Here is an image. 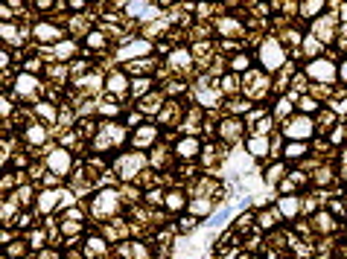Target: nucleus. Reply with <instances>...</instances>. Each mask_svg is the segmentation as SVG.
<instances>
[{
    "label": "nucleus",
    "mask_w": 347,
    "mask_h": 259,
    "mask_svg": "<svg viewBox=\"0 0 347 259\" xmlns=\"http://www.w3.org/2000/svg\"><path fill=\"white\" fill-rule=\"evenodd\" d=\"M330 216H318V230H330Z\"/></svg>",
    "instance_id": "obj_37"
},
{
    "label": "nucleus",
    "mask_w": 347,
    "mask_h": 259,
    "mask_svg": "<svg viewBox=\"0 0 347 259\" xmlns=\"http://www.w3.org/2000/svg\"><path fill=\"white\" fill-rule=\"evenodd\" d=\"M155 137H158V131H155L152 125H146V128H140V131L134 134V146H152Z\"/></svg>",
    "instance_id": "obj_14"
},
{
    "label": "nucleus",
    "mask_w": 347,
    "mask_h": 259,
    "mask_svg": "<svg viewBox=\"0 0 347 259\" xmlns=\"http://www.w3.org/2000/svg\"><path fill=\"white\" fill-rule=\"evenodd\" d=\"M210 210H213V204H210L207 198H199V201L190 204V213H193V216H210Z\"/></svg>",
    "instance_id": "obj_18"
},
{
    "label": "nucleus",
    "mask_w": 347,
    "mask_h": 259,
    "mask_svg": "<svg viewBox=\"0 0 347 259\" xmlns=\"http://www.w3.org/2000/svg\"><path fill=\"white\" fill-rule=\"evenodd\" d=\"M35 38H38L41 44H53V41L58 44V29H55L53 23H38V26H35Z\"/></svg>",
    "instance_id": "obj_10"
},
{
    "label": "nucleus",
    "mask_w": 347,
    "mask_h": 259,
    "mask_svg": "<svg viewBox=\"0 0 347 259\" xmlns=\"http://www.w3.org/2000/svg\"><path fill=\"white\" fill-rule=\"evenodd\" d=\"M248 152H251V155H266V152H269V140L257 134V137L248 143Z\"/></svg>",
    "instance_id": "obj_20"
},
{
    "label": "nucleus",
    "mask_w": 347,
    "mask_h": 259,
    "mask_svg": "<svg viewBox=\"0 0 347 259\" xmlns=\"http://www.w3.org/2000/svg\"><path fill=\"white\" fill-rule=\"evenodd\" d=\"M12 213H15V204H12V201H9V204H6V207H3V219H9V216H12Z\"/></svg>",
    "instance_id": "obj_41"
},
{
    "label": "nucleus",
    "mask_w": 347,
    "mask_h": 259,
    "mask_svg": "<svg viewBox=\"0 0 347 259\" xmlns=\"http://www.w3.org/2000/svg\"><path fill=\"white\" fill-rule=\"evenodd\" d=\"M128 70H134V73H143V70H146V61H143V58H137V61H131V64H128Z\"/></svg>",
    "instance_id": "obj_36"
},
{
    "label": "nucleus",
    "mask_w": 347,
    "mask_h": 259,
    "mask_svg": "<svg viewBox=\"0 0 347 259\" xmlns=\"http://www.w3.org/2000/svg\"><path fill=\"white\" fill-rule=\"evenodd\" d=\"M301 108H304V111H315V108H318V102H315V99H310V96H304V99H301Z\"/></svg>",
    "instance_id": "obj_35"
},
{
    "label": "nucleus",
    "mask_w": 347,
    "mask_h": 259,
    "mask_svg": "<svg viewBox=\"0 0 347 259\" xmlns=\"http://www.w3.org/2000/svg\"><path fill=\"white\" fill-rule=\"evenodd\" d=\"M3 38L12 41V44H18V29H15L12 23H3Z\"/></svg>",
    "instance_id": "obj_32"
},
{
    "label": "nucleus",
    "mask_w": 347,
    "mask_h": 259,
    "mask_svg": "<svg viewBox=\"0 0 347 259\" xmlns=\"http://www.w3.org/2000/svg\"><path fill=\"white\" fill-rule=\"evenodd\" d=\"M88 47H91V50L105 47V35H102V32H91V35H88Z\"/></svg>",
    "instance_id": "obj_27"
},
{
    "label": "nucleus",
    "mask_w": 347,
    "mask_h": 259,
    "mask_svg": "<svg viewBox=\"0 0 347 259\" xmlns=\"http://www.w3.org/2000/svg\"><path fill=\"white\" fill-rule=\"evenodd\" d=\"M277 210H280V216H289V219H295V216L301 213V201H298L295 195H283V198L277 201Z\"/></svg>",
    "instance_id": "obj_9"
},
{
    "label": "nucleus",
    "mask_w": 347,
    "mask_h": 259,
    "mask_svg": "<svg viewBox=\"0 0 347 259\" xmlns=\"http://www.w3.org/2000/svg\"><path fill=\"white\" fill-rule=\"evenodd\" d=\"M260 61H263L266 70H280L283 67V50H280V44L277 41H266L260 47Z\"/></svg>",
    "instance_id": "obj_1"
},
{
    "label": "nucleus",
    "mask_w": 347,
    "mask_h": 259,
    "mask_svg": "<svg viewBox=\"0 0 347 259\" xmlns=\"http://www.w3.org/2000/svg\"><path fill=\"white\" fill-rule=\"evenodd\" d=\"M342 15H345V20H347V6H345V9H342Z\"/></svg>",
    "instance_id": "obj_45"
},
{
    "label": "nucleus",
    "mask_w": 347,
    "mask_h": 259,
    "mask_svg": "<svg viewBox=\"0 0 347 259\" xmlns=\"http://www.w3.org/2000/svg\"><path fill=\"white\" fill-rule=\"evenodd\" d=\"M307 76H312V79H318V82H333V79H336V64L327 61V58H312V61L307 64Z\"/></svg>",
    "instance_id": "obj_4"
},
{
    "label": "nucleus",
    "mask_w": 347,
    "mask_h": 259,
    "mask_svg": "<svg viewBox=\"0 0 347 259\" xmlns=\"http://www.w3.org/2000/svg\"><path fill=\"white\" fill-rule=\"evenodd\" d=\"M47 166H50L55 175H64V172L70 169V155H67L64 149H55V152L47 155Z\"/></svg>",
    "instance_id": "obj_5"
},
{
    "label": "nucleus",
    "mask_w": 347,
    "mask_h": 259,
    "mask_svg": "<svg viewBox=\"0 0 347 259\" xmlns=\"http://www.w3.org/2000/svg\"><path fill=\"white\" fill-rule=\"evenodd\" d=\"M190 64V50H175L172 55H169V67H175V70H184Z\"/></svg>",
    "instance_id": "obj_15"
},
{
    "label": "nucleus",
    "mask_w": 347,
    "mask_h": 259,
    "mask_svg": "<svg viewBox=\"0 0 347 259\" xmlns=\"http://www.w3.org/2000/svg\"><path fill=\"white\" fill-rule=\"evenodd\" d=\"M149 87H152V82H149V79H137V82H134V96H143Z\"/></svg>",
    "instance_id": "obj_33"
},
{
    "label": "nucleus",
    "mask_w": 347,
    "mask_h": 259,
    "mask_svg": "<svg viewBox=\"0 0 347 259\" xmlns=\"http://www.w3.org/2000/svg\"><path fill=\"white\" fill-rule=\"evenodd\" d=\"M304 152H307L304 143H289V146H286V157H301Z\"/></svg>",
    "instance_id": "obj_31"
},
{
    "label": "nucleus",
    "mask_w": 347,
    "mask_h": 259,
    "mask_svg": "<svg viewBox=\"0 0 347 259\" xmlns=\"http://www.w3.org/2000/svg\"><path fill=\"white\" fill-rule=\"evenodd\" d=\"M219 32L234 35V32H239V23H237V20H231V17H219Z\"/></svg>",
    "instance_id": "obj_24"
},
{
    "label": "nucleus",
    "mask_w": 347,
    "mask_h": 259,
    "mask_svg": "<svg viewBox=\"0 0 347 259\" xmlns=\"http://www.w3.org/2000/svg\"><path fill=\"white\" fill-rule=\"evenodd\" d=\"M26 140H29L32 146H41V143L47 140V131H44L41 125H29V128H26Z\"/></svg>",
    "instance_id": "obj_17"
},
{
    "label": "nucleus",
    "mask_w": 347,
    "mask_h": 259,
    "mask_svg": "<svg viewBox=\"0 0 347 259\" xmlns=\"http://www.w3.org/2000/svg\"><path fill=\"white\" fill-rule=\"evenodd\" d=\"M280 172H283V166H272V169H269V181L274 184V178H280Z\"/></svg>",
    "instance_id": "obj_39"
},
{
    "label": "nucleus",
    "mask_w": 347,
    "mask_h": 259,
    "mask_svg": "<svg viewBox=\"0 0 347 259\" xmlns=\"http://www.w3.org/2000/svg\"><path fill=\"white\" fill-rule=\"evenodd\" d=\"M324 6H327V3H321V0H307V3H301V12H304V17H312V15H318Z\"/></svg>",
    "instance_id": "obj_19"
},
{
    "label": "nucleus",
    "mask_w": 347,
    "mask_h": 259,
    "mask_svg": "<svg viewBox=\"0 0 347 259\" xmlns=\"http://www.w3.org/2000/svg\"><path fill=\"white\" fill-rule=\"evenodd\" d=\"M339 76H342V82H347V61L339 64Z\"/></svg>",
    "instance_id": "obj_44"
},
{
    "label": "nucleus",
    "mask_w": 347,
    "mask_h": 259,
    "mask_svg": "<svg viewBox=\"0 0 347 259\" xmlns=\"http://www.w3.org/2000/svg\"><path fill=\"white\" fill-rule=\"evenodd\" d=\"M219 134H222L225 140H237V137L242 134V122H239V120H225V122L219 125Z\"/></svg>",
    "instance_id": "obj_11"
},
{
    "label": "nucleus",
    "mask_w": 347,
    "mask_h": 259,
    "mask_svg": "<svg viewBox=\"0 0 347 259\" xmlns=\"http://www.w3.org/2000/svg\"><path fill=\"white\" fill-rule=\"evenodd\" d=\"M333 23H336V17H330V15H327V17L315 20V26H312V29H315V32H321L324 38H330V29H333Z\"/></svg>",
    "instance_id": "obj_22"
},
{
    "label": "nucleus",
    "mask_w": 347,
    "mask_h": 259,
    "mask_svg": "<svg viewBox=\"0 0 347 259\" xmlns=\"http://www.w3.org/2000/svg\"><path fill=\"white\" fill-rule=\"evenodd\" d=\"M304 47H307L310 55H318V52H321V41H318L315 35H307V38H304Z\"/></svg>",
    "instance_id": "obj_26"
},
{
    "label": "nucleus",
    "mask_w": 347,
    "mask_h": 259,
    "mask_svg": "<svg viewBox=\"0 0 347 259\" xmlns=\"http://www.w3.org/2000/svg\"><path fill=\"white\" fill-rule=\"evenodd\" d=\"M283 134H286L289 140L301 143V140H307V137L312 134V120H310V117H295V120H289V122H286Z\"/></svg>",
    "instance_id": "obj_2"
},
{
    "label": "nucleus",
    "mask_w": 347,
    "mask_h": 259,
    "mask_svg": "<svg viewBox=\"0 0 347 259\" xmlns=\"http://www.w3.org/2000/svg\"><path fill=\"white\" fill-rule=\"evenodd\" d=\"M76 230H79V224H76V222H67V224H64V233H76Z\"/></svg>",
    "instance_id": "obj_42"
},
{
    "label": "nucleus",
    "mask_w": 347,
    "mask_h": 259,
    "mask_svg": "<svg viewBox=\"0 0 347 259\" xmlns=\"http://www.w3.org/2000/svg\"><path fill=\"white\" fill-rule=\"evenodd\" d=\"M15 87H18L20 96H32V93H38V79H35L32 73H20V76L15 79Z\"/></svg>",
    "instance_id": "obj_8"
},
{
    "label": "nucleus",
    "mask_w": 347,
    "mask_h": 259,
    "mask_svg": "<svg viewBox=\"0 0 347 259\" xmlns=\"http://www.w3.org/2000/svg\"><path fill=\"white\" fill-rule=\"evenodd\" d=\"M35 111H38V117H44V120H55V108H53V105H47V102H41Z\"/></svg>",
    "instance_id": "obj_30"
},
{
    "label": "nucleus",
    "mask_w": 347,
    "mask_h": 259,
    "mask_svg": "<svg viewBox=\"0 0 347 259\" xmlns=\"http://www.w3.org/2000/svg\"><path fill=\"white\" fill-rule=\"evenodd\" d=\"M0 108H3V111H0L3 117H9V114H12V105H9V99H6V96L0 99Z\"/></svg>",
    "instance_id": "obj_38"
},
{
    "label": "nucleus",
    "mask_w": 347,
    "mask_h": 259,
    "mask_svg": "<svg viewBox=\"0 0 347 259\" xmlns=\"http://www.w3.org/2000/svg\"><path fill=\"white\" fill-rule=\"evenodd\" d=\"M196 152H199V140H196V137H184V140L178 143V155H181V157H193Z\"/></svg>",
    "instance_id": "obj_16"
},
{
    "label": "nucleus",
    "mask_w": 347,
    "mask_h": 259,
    "mask_svg": "<svg viewBox=\"0 0 347 259\" xmlns=\"http://www.w3.org/2000/svg\"><path fill=\"white\" fill-rule=\"evenodd\" d=\"M9 254H12V257H20V254H23V245H12Z\"/></svg>",
    "instance_id": "obj_43"
},
{
    "label": "nucleus",
    "mask_w": 347,
    "mask_h": 259,
    "mask_svg": "<svg viewBox=\"0 0 347 259\" xmlns=\"http://www.w3.org/2000/svg\"><path fill=\"white\" fill-rule=\"evenodd\" d=\"M248 64H251V58H248L245 52H242V55H234V61H231V67H234L237 73H239V70H248Z\"/></svg>",
    "instance_id": "obj_28"
},
{
    "label": "nucleus",
    "mask_w": 347,
    "mask_h": 259,
    "mask_svg": "<svg viewBox=\"0 0 347 259\" xmlns=\"http://www.w3.org/2000/svg\"><path fill=\"white\" fill-rule=\"evenodd\" d=\"M53 52H55L58 58H67V55L73 52V44H70V41H61V44H55V50H53Z\"/></svg>",
    "instance_id": "obj_29"
},
{
    "label": "nucleus",
    "mask_w": 347,
    "mask_h": 259,
    "mask_svg": "<svg viewBox=\"0 0 347 259\" xmlns=\"http://www.w3.org/2000/svg\"><path fill=\"white\" fill-rule=\"evenodd\" d=\"M225 90H228V93H231V90H237V79H234V76H228V79H225Z\"/></svg>",
    "instance_id": "obj_40"
},
{
    "label": "nucleus",
    "mask_w": 347,
    "mask_h": 259,
    "mask_svg": "<svg viewBox=\"0 0 347 259\" xmlns=\"http://www.w3.org/2000/svg\"><path fill=\"white\" fill-rule=\"evenodd\" d=\"M289 111H292V99H280V102H277V111H274V114H277V117H286Z\"/></svg>",
    "instance_id": "obj_34"
},
{
    "label": "nucleus",
    "mask_w": 347,
    "mask_h": 259,
    "mask_svg": "<svg viewBox=\"0 0 347 259\" xmlns=\"http://www.w3.org/2000/svg\"><path fill=\"white\" fill-rule=\"evenodd\" d=\"M166 207H169L172 213H178V210L184 207V195H181V192H169V195H166Z\"/></svg>",
    "instance_id": "obj_25"
},
{
    "label": "nucleus",
    "mask_w": 347,
    "mask_h": 259,
    "mask_svg": "<svg viewBox=\"0 0 347 259\" xmlns=\"http://www.w3.org/2000/svg\"><path fill=\"white\" fill-rule=\"evenodd\" d=\"M149 50H152V44H149L146 38H134L131 44H123L120 58H137V55H143V52H149Z\"/></svg>",
    "instance_id": "obj_6"
},
{
    "label": "nucleus",
    "mask_w": 347,
    "mask_h": 259,
    "mask_svg": "<svg viewBox=\"0 0 347 259\" xmlns=\"http://www.w3.org/2000/svg\"><path fill=\"white\" fill-rule=\"evenodd\" d=\"M126 87H128V79H126L123 73H111V76H108V90H111L114 96H123Z\"/></svg>",
    "instance_id": "obj_12"
},
{
    "label": "nucleus",
    "mask_w": 347,
    "mask_h": 259,
    "mask_svg": "<svg viewBox=\"0 0 347 259\" xmlns=\"http://www.w3.org/2000/svg\"><path fill=\"white\" fill-rule=\"evenodd\" d=\"M85 254H88V257H99V254H105V242H102V239H91V242L85 245Z\"/></svg>",
    "instance_id": "obj_23"
},
{
    "label": "nucleus",
    "mask_w": 347,
    "mask_h": 259,
    "mask_svg": "<svg viewBox=\"0 0 347 259\" xmlns=\"http://www.w3.org/2000/svg\"><path fill=\"white\" fill-rule=\"evenodd\" d=\"M126 12H128V15H155L158 9H155V6H146V3H128Z\"/></svg>",
    "instance_id": "obj_21"
},
{
    "label": "nucleus",
    "mask_w": 347,
    "mask_h": 259,
    "mask_svg": "<svg viewBox=\"0 0 347 259\" xmlns=\"http://www.w3.org/2000/svg\"><path fill=\"white\" fill-rule=\"evenodd\" d=\"M55 204H58V192H53V190L41 192V198H38V210H41V213H50V210H55Z\"/></svg>",
    "instance_id": "obj_13"
},
{
    "label": "nucleus",
    "mask_w": 347,
    "mask_h": 259,
    "mask_svg": "<svg viewBox=\"0 0 347 259\" xmlns=\"http://www.w3.org/2000/svg\"><path fill=\"white\" fill-rule=\"evenodd\" d=\"M143 163H146V160H143V155H123L117 166H120V175H123V178H131V175H134Z\"/></svg>",
    "instance_id": "obj_7"
},
{
    "label": "nucleus",
    "mask_w": 347,
    "mask_h": 259,
    "mask_svg": "<svg viewBox=\"0 0 347 259\" xmlns=\"http://www.w3.org/2000/svg\"><path fill=\"white\" fill-rule=\"evenodd\" d=\"M117 213V192L114 190H102L96 198H93V216L99 219H108Z\"/></svg>",
    "instance_id": "obj_3"
}]
</instances>
